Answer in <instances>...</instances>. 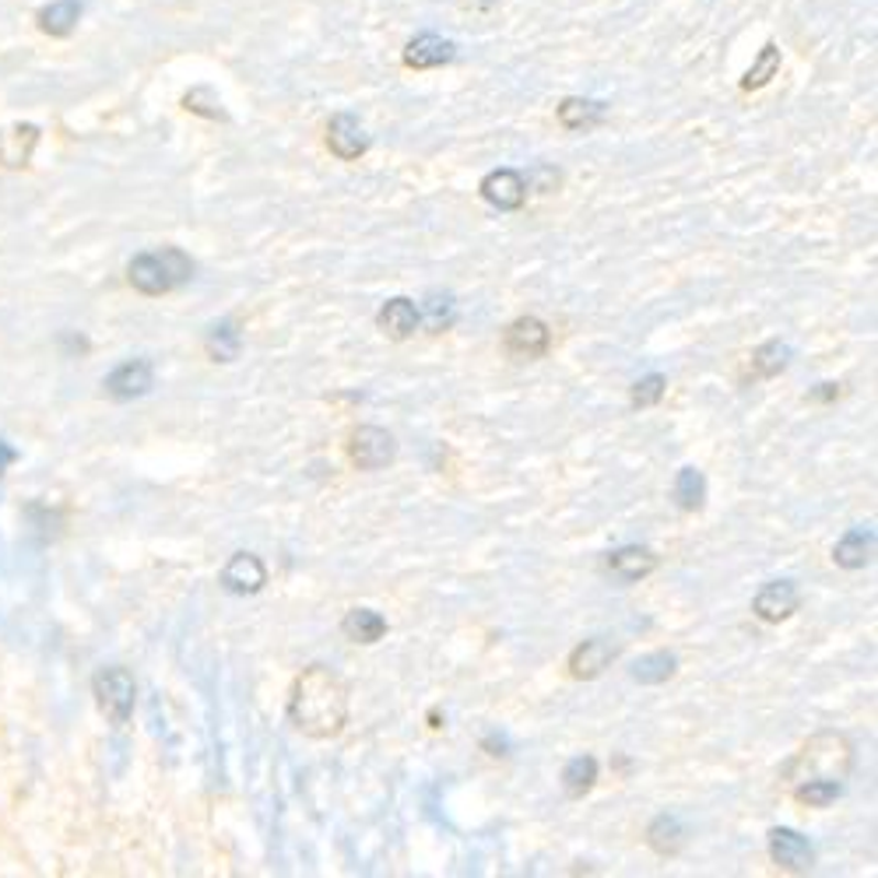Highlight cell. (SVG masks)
I'll list each match as a JSON object with an SVG mask.
<instances>
[{
    "mask_svg": "<svg viewBox=\"0 0 878 878\" xmlns=\"http://www.w3.org/2000/svg\"><path fill=\"white\" fill-rule=\"evenodd\" d=\"M289 724L307 738H337L348 724V686L334 668L310 665L296 675L289 689Z\"/></svg>",
    "mask_w": 878,
    "mask_h": 878,
    "instance_id": "6da1fadb",
    "label": "cell"
},
{
    "mask_svg": "<svg viewBox=\"0 0 878 878\" xmlns=\"http://www.w3.org/2000/svg\"><path fill=\"white\" fill-rule=\"evenodd\" d=\"M851 769H854V745H851L847 734L844 731H819L794 752L780 777L787 787H798V783H809V780L844 783L851 777Z\"/></svg>",
    "mask_w": 878,
    "mask_h": 878,
    "instance_id": "7a4b0ae2",
    "label": "cell"
},
{
    "mask_svg": "<svg viewBox=\"0 0 878 878\" xmlns=\"http://www.w3.org/2000/svg\"><path fill=\"white\" fill-rule=\"evenodd\" d=\"M127 278L141 296H166L193 278V260L179 246H163L155 254H137L127 267Z\"/></svg>",
    "mask_w": 878,
    "mask_h": 878,
    "instance_id": "3957f363",
    "label": "cell"
},
{
    "mask_svg": "<svg viewBox=\"0 0 878 878\" xmlns=\"http://www.w3.org/2000/svg\"><path fill=\"white\" fill-rule=\"evenodd\" d=\"M92 692H96V703L110 724L123 727L131 721L134 703H137V686H134V675L127 668H102L92 678Z\"/></svg>",
    "mask_w": 878,
    "mask_h": 878,
    "instance_id": "277c9868",
    "label": "cell"
},
{
    "mask_svg": "<svg viewBox=\"0 0 878 878\" xmlns=\"http://www.w3.org/2000/svg\"><path fill=\"white\" fill-rule=\"evenodd\" d=\"M398 457V443L380 425H358L348 436V460L358 471H380Z\"/></svg>",
    "mask_w": 878,
    "mask_h": 878,
    "instance_id": "5b68a950",
    "label": "cell"
},
{
    "mask_svg": "<svg viewBox=\"0 0 878 878\" xmlns=\"http://www.w3.org/2000/svg\"><path fill=\"white\" fill-rule=\"evenodd\" d=\"M503 348L510 358H521V363H534L552 348V331L542 316H516L503 334Z\"/></svg>",
    "mask_w": 878,
    "mask_h": 878,
    "instance_id": "8992f818",
    "label": "cell"
},
{
    "mask_svg": "<svg viewBox=\"0 0 878 878\" xmlns=\"http://www.w3.org/2000/svg\"><path fill=\"white\" fill-rule=\"evenodd\" d=\"M219 584L229 590V594H236V598L260 594V590L267 587V566H264L260 555H254V552H236L222 566Z\"/></svg>",
    "mask_w": 878,
    "mask_h": 878,
    "instance_id": "52a82bcc",
    "label": "cell"
},
{
    "mask_svg": "<svg viewBox=\"0 0 878 878\" xmlns=\"http://www.w3.org/2000/svg\"><path fill=\"white\" fill-rule=\"evenodd\" d=\"M769 857H774L777 868L791 871V875H804V871H812V865H815L812 844L801 833L787 830V826L769 830Z\"/></svg>",
    "mask_w": 878,
    "mask_h": 878,
    "instance_id": "ba28073f",
    "label": "cell"
},
{
    "mask_svg": "<svg viewBox=\"0 0 878 878\" xmlns=\"http://www.w3.org/2000/svg\"><path fill=\"white\" fill-rule=\"evenodd\" d=\"M798 604H801V594L791 580H769L759 594L752 598V612H756L759 622L777 625V622L791 619L798 612Z\"/></svg>",
    "mask_w": 878,
    "mask_h": 878,
    "instance_id": "9c48e42d",
    "label": "cell"
},
{
    "mask_svg": "<svg viewBox=\"0 0 878 878\" xmlns=\"http://www.w3.org/2000/svg\"><path fill=\"white\" fill-rule=\"evenodd\" d=\"M105 393L116 401H134V398H145V393L155 387V369L148 358H131V363L116 366L110 376H105Z\"/></svg>",
    "mask_w": 878,
    "mask_h": 878,
    "instance_id": "30bf717a",
    "label": "cell"
},
{
    "mask_svg": "<svg viewBox=\"0 0 878 878\" xmlns=\"http://www.w3.org/2000/svg\"><path fill=\"white\" fill-rule=\"evenodd\" d=\"M478 193L486 197V204H492L499 211H516L527 201V179L516 169H492L478 184Z\"/></svg>",
    "mask_w": 878,
    "mask_h": 878,
    "instance_id": "8fae6325",
    "label": "cell"
},
{
    "mask_svg": "<svg viewBox=\"0 0 878 878\" xmlns=\"http://www.w3.org/2000/svg\"><path fill=\"white\" fill-rule=\"evenodd\" d=\"M327 148L342 158V163H355V158H363L369 152V134L352 113H337L327 123Z\"/></svg>",
    "mask_w": 878,
    "mask_h": 878,
    "instance_id": "7c38bea8",
    "label": "cell"
},
{
    "mask_svg": "<svg viewBox=\"0 0 878 878\" xmlns=\"http://www.w3.org/2000/svg\"><path fill=\"white\" fill-rule=\"evenodd\" d=\"M612 660H615V647L608 640H584L580 647L569 654L566 668L577 682H594V678H601L612 668Z\"/></svg>",
    "mask_w": 878,
    "mask_h": 878,
    "instance_id": "4fadbf2b",
    "label": "cell"
},
{
    "mask_svg": "<svg viewBox=\"0 0 878 878\" xmlns=\"http://www.w3.org/2000/svg\"><path fill=\"white\" fill-rule=\"evenodd\" d=\"M604 566H608V573H612L615 580L640 584L643 577H651V573L657 569V555L651 548H643V545H625V548L608 552Z\"/></svg>",
    "mask_w": 878,
    "mask_h": 878,
    "instance_id": "5bb4252c",
    "label": "cell"
},
{
    "mask_svg": "<svg viewBox=\"0 0 878 878\" xmlns=\"http://www.w3.org/2000/svg\"><path fill=\"white\" fill-rule=\"evenodd\" d=\"M376 324H380V331L390 337V342H408V337L422 327V316H419L415 302L398 296V299H387L384 302L380 313H376Z\"/></svg>",
    "mask_w": 878,
    "mask_h": 878,
    "instance_id": "9a60e30c",
    "label": "cell"
},
{
    "mask_svg": "<svg viewBox=\"0 0 878 878\" xmlns=\"http://www.w3.org/2000/svg\"><path fill=\"white\" fill-rule=\"evenodd\" d=\"M457 57V46L451 40H443V35H433V32H422L415 40L408 43L404 49V64L415 67V70H425V67H443Z\"/></svg>",
    "mask_w": 878,
    "mask_h": 878,
    "instance_id": "2e32d148",
    "label": "cell"
},
{
    "mask_svg": "<svg viewBox=\"0 0 878 878\" xmlns=\"http://www.w3.org/2000/svg\"><path fill=\"white\" fill-rule=\"evenodd\" d=\"M875 552V531L871 527H851L833 548V563L844 569H865Z\"/></svg>",
    "mask_w": 878,
    "mask_h": 878,
    "instance_id": "e0dca14e",
    "label": "cell"
},
{
    "mask_svg": "<svg viewBox=\"0 0 878 878\" xmlns=\"http://www.w3.org/2000/svg\"><path fill=\"white\" fill-rule=\"evenodd\" d=\"M35 145H40V127H32V123H18L11 131H0V163L8 169L29 166Z\"/></svg>",
    "mask_w": 878,
    "mask_h": 878,
    "instance_id": "ac0fdd59",
    "label": "cell"
},
{
    "mask_svg": "<svg viewBox=\"0 0 878 878\" xmlns=\"http://www.w3.org/2000/svg\"><path fill=\"white\" fill-rule=\"evenodd\" d=\"M787 366H791V345L766 342V345H759L756 352H752L745 380H752V384H756V380H774V376H780Z\"/></svg>",
    "mask_w": 878,
    "mask_h": 878,
    "instance_id": "d6986e66",
    "label": "cell"
},
{
    "mask_svg": "<svg viewBox=\"0 0 878 878\" xmlns=\"http://www.w3.org/2000/svg\"><path fill=\"white\" fill-rule=\"evenodd\" d=\"M342 633L352 643H363V647H373L387 636V619L373 608H352V612L342 619Z\"/></svg>",
    "mask_w": 878,
    "mask_h": 878,
    "instance_id": "ffe728a7",
    "label": "cell"
},
{
    "mask_svg": "<svg viewBox=\"0 0 878 878\" xmlns=\"http://www.w3.org/2000/svg\"><path fill=\"white\" fill-rule=\"evenodd\" d=\"M647 844L660 857H675L686 847V826L675 815H657L647 826Z\"/></svg>",
    "mask_w": 878,
    "mask_h": 878,
    "instance_id": "44dd1931",
    "label": "cell"
},
{
    "mask_svg": "<svg viewBox=\"0 0 878 878\" xmlns=\"http://www.w3.org/2000/svg\"><path fill=\"white\" fill-rule=\"evenodd\" d=\"M675 671H678V657L671 651H654L647 657H640L630 668L633 682H640V686H660V682H668Z\"/></svg>",
    "mask_w": 878,
    "mask_h": 878,
    "instance_id": "7402d4cb",
    "label": "cell"
},
{
    "mask_svg": "<svg viewBox=\"0 0 878 878\" xmlns=\"http://www.w3.org/2000/svg\"><path fill=\"white\" fill-rule=\"evenodd\" d=\"M594 783H598V759L594 756H577V759H569L566 769H563V791L569 798H584L594 791Z\"/></svg>",
    "mask_w": 878,
    "mask_h": 878,
    "instance_id": "603a6c76",
    "label": "cell"
},
{
    "mask_svg": "<svg viewBox=\"0 0 878 878\" xmlns=\"http://www.w3.org/2000/svg\"><path fill=\"white\" fill-rule=\"evenodd\" d=\"M675 503H678V510H686V513L703 510V503H707V478H703V471L682 468L675 475Z\"/></svg>",
    "mask_w": 878,
    "mask_h": 878,
    "instance_id": "cb8c5ba5",
    "label": "cell"
},
{
    "mask_svg": "<svg viewBox=\"0 0 878 878\" xmlns=\"http://www.w3.org/2000/svg\"><path fill=\"white\" fill-rule=\"evenodd\" d=\"M604 116V105L594 102V99H563L559 102V123L566 131H587L601 123Z\"/></svg>",
    "mask_w": 878,
    "mask_h": 878,
    "instance_id": "d4e9b609",
    "label": "cell"
},
{
    "mask_svg": "<svg viewBox=\"0 0 878 878\" xmlns=\"http://www.w3.org/2000/svg\"><path fill=\"white\" fill-rule=\"evenodd\" d=\"M81 18V4L78 0H53L49 8L40 11V29L46 35H70Z\"/></svg>",
    "mask_w": 878,
    "mask_h": 878,
    "instance_id": "484cf974",
    "label": "cell"
},
{
    "mask_svg": "<svg viewBox=\"0 0 878 878\" xmlns=\"http://www.w3.org/2000/svg\"><path fill=\"white\" fill-rule=\"evenodd\" d=\"M777 70H780V46L777 43H766L759 49V57L756 64L748 67V75L742 78V88L745 92H756V88H766L769 81L777 78Z\"/></svg>",
    "mask_w": 878,
    "mask_h": 878,
    "instance_id": "4316f807",
    "label": "cell"
},
{
    "mask_svg": "<svg viewBox=\"0 0 878 878\" xmlns=\"http://www.w3.org/2000/svg\"><path fill=\"white\" fill-rule=\"evenodd\" d=\"M204 348L214 363H232V358L240 355V331L232 320H222V324H214L204 337Z\"/></svg>",
    "mask_w": 878,
    "mask_h": 878,
    "instance_id": "83f0119b",
    "label": "cell"
},
{
    "mask_svg": "<svg viewBox=\"0 0 878 878\" xmlns=\"http://www.w3.org/2000/svg\"><path fill=\"white\" fill-rule=\"evenodd\" d=\"M419 316H422V324L433 331V334H440V331H446L454 324V316H457V302H454V296L451 292H433L425 299V307L419 310Z\"/></svg>",
    "mask_w": 878,
    "mask_h": 878,
    "instance_id": "f1b7e54d",
    "label": "cell"
},
{
    "mask_svg": "<svg viewBox=\"0 0 878 878\" xmlns=\"http://www.w3.org/2000/svg\"><path fill=\"white\" fill-rule=\"evenodd\" d=\"M794 798L801 804H809V809H830V804L844 794V783H836V780H809V783H798L791 787Z\"/></svg>",
    "mask_w": 878,
    "mask_h": 878,
    "instance_id": "f546056e",
    "label": "cell"
},
{
    "mask_svg": "<svg viewBox=\"0 0 878 878\" xmlns=\"http://www.w3.org/2000/svg\"><path fill=\"white\" fill-rule=\"evenodd\" d=\"M665 387H668V380L660 373H651V376H643V380H636L633 384V408H654L660 398H665Z\"/></svg>",
    "mask_w": 878,
    "mask_h": 878,
    "instance_id": "4dcf8cb0",
    "label": "cell"
},
{
    "mask_svg": "<svg viewBox=\"0 0 878 878\" xmlns=\"http://www.w3.org/2000/svg\"><path fill=\"white\" fill-rule=\"evenodd\" d=\"M184 105H187L190 113H201V116H208V120H225L222 102L214 99L211 88H193V92H187Z\"/></svg>",
    "mask_w": 878,
    "mask_h": 878,
    "instance_id": "1f68e13d",
    "label": "cell"
},
{
    "mask_svg": "<svg viewBox=\"0 0 878 878\" xmlns=\"http://www.w3.org/2000/svg\"><path fill=\"white\" fill-rule=\"evenodd\" d=\"M833 398H840L836 384H819V390H812V401H833Z\"/></svg>",
    "mask_w": 878,
    "mask_h": 878,
    "instance_id": "d6a6232c",
    "label": "cell"
},
{
    "mask_svg": "<svg viewBox=\"0 0 878 878\" xmlns=\"http://www.w3.org/2000/svg\"><path fill=\"white\" fill-rule=\"evenodd\" d=\"M14 460H18V454L11 451V446H8L4 440H0V475H4V471L11 468V464H14Z\"/></svg>",
    "mask_w": 878,
    "mask_h": 878,
    "instance_id": "836d02e7",
    "label": "cell"
}]
</instances>
